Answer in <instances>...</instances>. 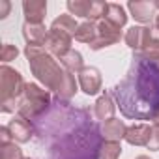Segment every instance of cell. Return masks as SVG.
Instances as JSON below:
<instances>
[{
	"mask_svg": "<svg viewBox=\"0 0 159 159\" xmlns=\"http://www.w3.org/2000/svg\"><path fill=\"white\" fill-rule=\"evenodd\" d=\"M36 137L47 159H98L101 148L99 125L66 103H54L36 118Z\"/></svg>",
	"mask_w": 159,
	"mask_h": 159,
	"instance_id": "1",
	"label": "cell"
},
{
	"mask_svg": "<svg viewBox=\"0 0 159 159\" xmlns=\"http://www.w3.org/2000/svg\"><path fill=\"white\" fill-rule=\"evenodd\" d=\"M116 107L129 120H152L159 114V64L135 56L125 77L112 90Z\"/></svg>",
	"mask_w": 159,
	"mask_h": 159,
	"instance_id": "2",
	"label": "cell"
}]
</instances>
